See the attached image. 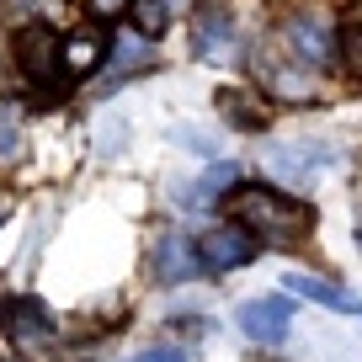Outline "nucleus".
<instances>
[{
    "mask_svg": "<svg viewBox=\"0 0 362 362\" xmlns=\"http://www.w3.org/2000/svg\"><path fill=\"white\" fill-rule=\"evenodd\" d=\"M336 59H341V69H346V80H357V86H362V11H351L346 22H341Z\"/></svg>",
    "mask_w": 362,
    "mask_h": 362,
    "instance_id": "nucleus-14",
    "label": "nucleus"
},
{
    "mask_svg": "<svg viewBox=\"0 0 362 362\" xmlns=\"http://www.w3.org/2000/svg\"><path fill=\"white\" fill-rule=\"evenodd\" d=\"M235 320H240V330H245L256 346H283L288 341V330H293V304H288L283 293H261V298H245V304L235 309Z\"/></svg>",
    "mask_w": 362,
    "mask_h": 362,
    "instance_id": "nucleus-5",
    "label": "nucleus"
},
{
    "mask_svg": "<svg viewBox=\"0 0 362 362\" xmlns=\"http://www.w3.org/2000/svg\"><path fill=\"white\" fill-rule=\"evenodd\" d=\"M6 214H11V197H0V224H6Z\"/></svg>",
    "mask_w": 362,
    "mask_h": 362,
    "instance_id": "nucleus-21",
    "label": "nucleus"
},
{
    "mask_svg": "<svg viewBox=\"0 0 362 362\" xmlns=\"http://www.w3.org/2000/svg\"><path fill=\"white\" fill-rule=\"evenodd\" d=\"M229 214H235V224H245L267 245H298L315 229V208L288 197L272 181H240L235 192H229Z\"/></svg>",
    "mask_w": 362,
    "mask_h": 362,
    "instance_id": "nucleus-1",
    "label": "nucleus"
},
{
    "mask_svg": "<svg viewBox=\"0 0 362 362\" xmlns=\"http://www.w3.org/2000/svg\"><path fill=\"white\" fill-rule=\"evenodd\" d=\"M256 362H277V357H256Z\"/></svg>",
    "mask_w": 362,
    "mask_h": 362,
    "instance_id": "nucleus-22",
    "label": "nucleus"
},
{
    "mask_svg": "<svg viewBox=\"0 0 362 362\" xmlns=\"http://www.w3.org/2000/svg\"><path fill=\"white\" fill-rule=\"evenodd\" d=\"M170 139H176L181 149H192V155H208V160H214V139H208L203 128H170Z\"/></svg>",
    "mask_w": 362,
    "mask_h": 362,
    "instance_id": "nucleus-17",
    "label": "nucleus"
},
{
    "mask_svg": "<svg viewBox=\"0 0 362 362\" xmlns=\"http://www.w3.org/2000/svg\"><path fill=\"white\" fill-rule=\"evenodd\" d=\"M235 187H240V165H224V160H214V165H208V176H197L192 187H176V203L203 208V203H214V197H229Z\"/></svg>",
    "mask_w": 362,
    "mask_h": 362,
    "instance_id": "nucleus-10",
    "label": "nucleus"
},
{
    "mask_svg": "<svg viewBox=\"0 0 362 362\" xmlns=\"http://www.w3.org/2000/svg\"><path fill=\"white\" fill-rule=\"evenodd\" d=\"M192 43H197V59H208V64H229L240 54L235 6L229 0H203V11L192 16Z\"/></svg>",
    "mask_w": 362,
    "mask_h": 362,
    "instance_id": "nucleus-4",
    "label": "nucleus"
},
{
    "mask_svg": "<svg viewBox=\"0 0 362 362\" xmlns=\"http://www.w3.org/2000/svg\"><path fill=\"white\" fill-rule=\"evenodd\" d=\"M197 267H203V256H197V245L181 229H170V235L155 240V272H160V283H192Z\"/></svg>",
    "mask_w": 362,
    "mask_h": 362,
    "instance_id": "nucleus-9",
    "label": "nucleus"
},
{
    "mask_svg": "<svg viewBox=\"0 0 362 362\" xmlns=\"http://www.w3.org/2000/svg\"><path fill=\"white\" fill-rule=\"evenodd\" d=\"M218 112H224L229 128H245V134H256V128H267V102L261 96H250V90H218Z\"/></svg>",
    "mask_w": 362,
    "mask_h": 362,
    "instance_id": "nucleus-12",
    "label": "nucleus"
},
{
    "mask_svg": "<svg viewBox=\"0 0 362 362\" xmlns=\"http://www.w3.org/2000/svg\"><path fill=\"white\" fill-rule=\"evenodd\" d=\"M16 69H22L33 86H54L59 69H64V48H59V37L48 33V27H27V33L16 37Z\"/></svg>",
    "mask_w": 362,
    "mask_h": 362,
    "instance_id": "nucleus-8",
    "label": "nucleus"
},
{
    "mask_svg": "<svg viewBox=\"0 0 362 362\" xmlns=\"http://www.w3.org/2000/svg\"><path fill=\"white\" fill-rule=\"evenodd\" d=\"M139 64H149V37L134 27L112 43V69H139Z\"/></svg>",
    "mask_w": 362,
    "mask_h": 362,
    "instance_id": "nucleus-15",
    "label": "nucleus"
},
{
    "mask_svg": "<svg viewBox=\"0 0 362 362\" xmlns=\"http://www.w3.org/2000/svg\"><path fill=\"white\" fill-rule=\"evenodd\" d=\"M197 256H203L208 272H240L256 256V235H250L245 224H218V229H208V235L197 240Z\"/></svg>",
    "mask_w": 362,
    "mask_h": 362,
    "instance_id": "nucleus-7",
    "label": "nucleus"
},
{
    "mask_svg": "<svg viewBox=\"0 0 362 362\" xmlns=\"http://www.w3.org/2000/svg\"><path fill=\"white\" fill-rule=\"evenodd\" d=\"M134 362H192V357H187L181 346H149V351H139Z\"/></svg>",
    "mask_w": 362,
    "mask_h": 362,
    "instance_id": "nucleus-19",
    "label": "nucleus"
},
{
    "mask_svg": "<svg viewBox=\"0 0 362 362\" xmlns=\"http://www.w3.org/2000/svg\"><path fill=\"white\" fill-rule=\"evenodd\" d=\"M134 27L144 37H160L170 27V6H165V0H134Z\"/></svg>",
    "mask_w": 362,
    "mask_h": 362,
    "instance_id": "nucleus-16",
    "label": "nucleus"
},
{
    "mask_svg": "<svg viewBox=\"0 0 362 362\" xmlns=\"http://www.w3.org/2000/svg\"><path fill=\"white\" fill-rule=\"evenodd\" d=\"M86 6H90L96 22H117L123 11H134V0H86Z\"/></svg>",
    "mask_w": 362,
    "mask_h": 362,
    "instance_id": "nucleus-18",
    "label": "nucleus"
},
{
    "mask_svg": "<svg viewBox=\"0 0 362 362\" xmlns=\"http://www.w3.org/2000/svg\"><path fill=\"white\" fill-rule=\"evenodd\" d=\"M283 43H288V54L298 59V64H309V69H325L330 59H336V43H341V27L330 22L325 11H293L283 22Z\"/></svg>",
    "mask_w": 362,
    "mask_h": 362,
    "instance_id": "nucleus-3",
    "label": "nucleus"
},
{
    "mask_svg": "<svg viewBox=\"0 0 362 362\" xmlns=\"http://www.w3.org/2000/svg\"><path fill=\"white\" fill-rule=\"evenodd\" d=\"M288 288H293L298 298H309V304H320V309H336V315H362V298L346 293L341 283H325V277H288Z\"/></svg>",
    "mask_w": 362,
    "mask_h": 362,
    "instance_id": "nucleus-11",
    "label": "nucleus"
},
{
    "mask_svg": "<svg viewBox=\"0 0 362 362\" xmlns=\"http://www.w3.org/2000/svg\"><path fill=\"white\" fill-rule=\"evenodd\" d=\"M256 75L267 80V90H272V96H283V102H315V69L298 64L293 54H272V48H261Z\"/></svg>",
    "mask_w": 362,
    "mask_h": 362,
    "instance_id": "nucleus-6",
    "label": "nucleus"
},
{
    "mask_svg": "<svg viewBox=\"0 0 362 362\" xmlns=\"http://www.w3.org/2000/svg\"><path fill=\"white\" fill-rule=\"evenodd\" d=\"M0 155H16V134H11V123L0 117Z\"/></svg>",
    "mask_w": 362,
    "mask_h": 362,
    "instance_id": "nucleus-20",
    "label": "nucleus"
},
{
    "mask_svg": "<svg viewBox=\"0 0 362 362\" xmlns=\"http://www.w3.org/2000/svg\"><path fill=\"white\" fill-rule=\"evenodd\" d=\"M96 64H102V43H96V33H75V37H64V75H69V80L90 75Z\"/></svg>",
    "mask_w": 362,
    "mask_h": 362,
    "instance_id": "nucleus-13",
    "label": "nucleus"
},
{
    "mask_svg": "<svg viewBox=\"0 0 362 362\" xmlns=\"http://www.w3.org/2000/svg\"><path fill=\"white\" fill-rule=\"evenodd\" d=\"M0 325L27 357L37 362H59V325L37 298H0Z\"/></svg>",
    "mask_w": 362,
    "mask_h": 362,
    "instance_id": "nucleus-2",
    "label": "nucleus"
}]
</instances>
